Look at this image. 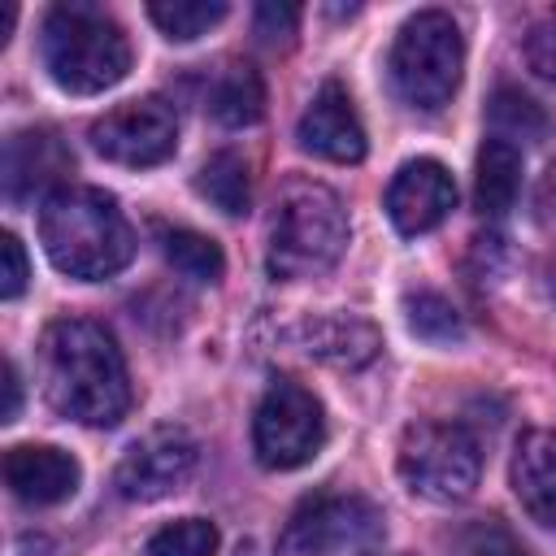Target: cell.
Instances as JSON below:
<instances>
[{"label": "cell", "instance_id": "1", "mask_svg": "<svg viewBox=\"0 0 556 556\" xmlns=\"http://www.w3.org/2000/svg\"><path fill=\"white\" fill-rule=\"evenodd\" d=\"M39 391L78 426H117L130 408L126 356L100 321L56 317L39 334Z\"/></svg>", "mask_w": 556, "mask_h": 556}, {"label": "cell", "instance_id": "2", "mask_svg": "<svg viewBox=\"0 0 556 556\" xmlns=\"http://www.w3.org/2000/svg\"><path fill=\"white\" fill-rule=\"evenodd\" d=\"M39 243L48 261L78 282L113 278L135 256V230L100 187H61L48 195L39 208Z\"/></svg>", "mask_w": 556, "mask_h": 556}, {"label": "cell", "instance_id": "3", "mask_svg": "<svg viewBox=\"0 0 556 556\" xmlns=\"http://www.w3.org/2000/svg\"><path fill=\"white\" fill-rule=\"evenodd\" d=\"M348 248V208L317 178H287L274 195L265 265L282 282L317 278L334 269Z\"/></svg>", "mask_w": 556, "mask_h": 556}, {"label": "cell", "instance_id": "4", "mask_svg": "<svg viewBox=\"0 0 556 556\" xmlns=\"http://www.w3.org/2000/svg\"><path fill=\"white\" fill-rule=\"evenodd\" d=\"M39 56L48 78L74 96H96L122 83L130 70L126 30L100 4H87V0H65L43 13Z\"/></svg>", "mask_w": 556, "mask_h": 556}, {"label": "cell", "instance_id": "5", "mask_svg": "<svg viewBox=\"0 0 556 556\" xmlns=\"http://www.w3.org/2000/svg\"><path fill=\"white\" fill-rule=\"evenodd\" d=\"M460 70H465V39L452 13L421 9L395 30L387 74L395 96L408 109H421V113L443 109L460 83Z\"/></svg>", "mask_w": 556, "mask_h": 556}, {"label": "cell", "instance_id": "6", "mask_svg": "<svg viewBox=\"0 0 556 556\" xmlns=\"http://www.w3.org/2000/svg\"><path fill=\"white\" fill-rule=\"evenodd\" d=\"M395 469L417 500L460 504L478 486L482 452L460 421H413L400 439Z\"/></svg>", "mask_w": 556, "mask_h": 556}, {"label": "cell", "instance_id": "7", "mask_svg": "<svg viewBox=\"0 0 556 556\" xmlns=\"http://www.w3.org/2000/svg\"><path fill=\"white\" fill-rule=\"evenodd\" d=\"M382 513L352 491L308 495L278 534V556H378Z\"/></svg>", "mask_w": 556, "mask_h": 556}, {"label": "cell", "instance_id": "8", "mask_svg": "<svg viewBox=\"0 0 556 556\" xmlns=\"http://www.w3.org/2000/svg\"><path fill=\"white\" fill-rule=\"evenodd\" d=\"M326 443V413L295 378H274L252 413V452L265 469H300Z\"/></svg>", "mask_w": 556, "mask_h": 556}, {"label": "cell", "instance_id": "9", "mask_svg": "<svg viewBox=\"0 0 556 556\" xmlns=\"http://www.w3.org/2000/svg\"><path fill=\"white\" fill-rule=\"evenodd\" d=\"M91 148L113 165H161L178 148V113L165 96H139L91 122Z\"/></svg>", "mask_w": 556, "mask_h": 556}, {"label": "cell", "instance_id": "10", "mask_svg": "<svg viewBox=\"0 0 556 556\" xmlns=\"http://www.w3.org/2000/svg\"><path fill=\"white\" fill-rule=\"evenodd\" d=\"M195 456L200 447L182 426H156L126 447V456L113 469V486L122 500H139V504L165 500L191 478Z\"/></svg>", "mask_w": 556, "mask_h": 556}, {"label": "cell", "instance_id": "11", "mask_svg": "<svg viewBox=\"0 0 556 556\" xmlns=\"http://www.w3.org/2000/svg\"><path fill=\"white\" fill-rule=\"evenodd\" d=\"M74 169V156L65 139L48 126H26L4 139V161H0V182L9 204H30L35 195H56L61 178Z\"/></svg>", "mask_w": 556, "mask_h": 556}, {"label": "cell", "instance_id": "12", "mask_svg": "<svg viewBox=\"0 0 556 556\" xmlns=\"http://www.w3.org/2000/svg\"><path fill=\"white\" fill-rule=\"evenodd\" d=\"M452 208H456V182H452L447 165L417 156L395 169V178L387 187V217L395 222L400 235H426Z\"/></svg>", "mask_w": 556, "mask_h": 556}, {"label": "cell", "instance_id": "13", "mask_svg": "<svg viewBox=\"0 0 556 556\" xmlns=\"http://www.w3.org/2000/svg\"><path fill=\"white\" fill-rule=\"evenodd\" d=\"M295 139L304 152L339 165H356L365 156V126L343 83H321V91L308 100V109L295 122Z\"/></svg>", "mask_w": 556, "mask_h": 556}, {"label": "cell", "instance_id": "14", "mask_svg": "<svg viewBox=\"0 0 556 556\" xmlns=\"http://www.w3.org/2000/svg\"><path fill=\"white\" fill-rule=\"evenodd\" d=\"M78 460L52 443H17L4 452V482L22 504L48 508L78 491Z\"/></svg>", "mask_w": 556, "mask_h": 556}, {"label": "cell", "instance_id": "15", "mask_svg": "<svg viewBox=\"0 0 556 556\" xmlns=\"http://www.w3.org/2000/svg\"><path fill=\"white\" fill-rule=\"evenodd\" d=\"M508 478H513V491H517L521 508L539 526L556 530V430L521 434V443L513 452Z\"/></svg>", "mask_w": 556, "mask_h": 556}, {"label": "cell", "instance_id": "16", "mask_svg": "<svg viewBox=\"0 0 556 556\" xmlns=\"http://www.w3.org/2000/svg\"><path fill=\"white\" fill-rule=\"evenodd\" d=\"M300 348L339 369H361L378 356V330L361 317H313L300 326Z\"/></svg>", "mask_w": 556, "mask_h": 556}, {"label": "cell", "instance_id": "17", "mask_svg": "<svg viewBox=\"0 0 556 556\" xmlns=\"http://www.w3.org/2000/svg\"><path fill=\"white\" fill-rule=\"evenodd\" d=\"M517 191H521V152L491 135L478 148V165H473V208L482 217H504Z\"/></svg>", "mask_w": 556, "mask_h": 556}, {"label": "cell", "instance_id": "18", "mask_svg": "<svg viewBox=\"0 0 556 556\" xmlns=\"http://www.w3.org/2000/svg\"><path fill=\"white\" fill-rule=\"evenodd\" d=\"M208 113L222 126H252L265 117V83L248 61H226L208 83Z\"/></svg>", "mask_w": 556, "mask_h": 556}, {"label": "cell", "instance_id": "19", "mask_svg": "<svg viewBox=\"0 0 556 556\" xmlns=\"http://www.w3.org/2000/svg\"><path fill=\"white\" fill-rule=\"evenodd\" d=\"M195 191L213 204V208H222L226 217H243L248 208H252V169H248V161L239 156V152H213L204 165H200V174H195Z\"/></svg>", "mask_w": 556, "mask_h": 556}, {"label": "cell", "instance_id": "20", "mask_svg": "<svg viewBox=\"0 0 556 556\" xmlns=\"http://www.w3.org/2000/svg\"><path fill=\"white\" fill-rule=\"evenodd\" d=\"M161 252L165 261L191 278V282H217L226 274V256L217 248V239L200 235V230H187V226H174V230H161Z\"/></svg>", "mask_w": 556, "mask_h": 556}, {"label": "cell", "instance_id": "21", "mask_svg": "<svg viewBox=\"0 0 556 556\" xmlns=\"http://www.w3.org/2000/svg\"><path fill=\"white\" fill-rule=\"evenodd\" d=\"M230 9L222 0H161V4H148V17L161 26L165 39H200L204 30H213Z\"/></svg>", "mask_w": 556, "mask_h": 556}, {"label": "cell", "instance_id": "22", "mask_svg": "<svg viewBox=\"0 0 556 556\" xmlns=\"http://www.w3.org/2000/svg\"><path fill=\"white\" fill-rule=\"evenodd\" d=\"M404 317H408V330L426 343H460L465 339V321L456 313L452 300L434 295V291H417L404 300Z\"/></svg>", "mask_w": 556, "mask_h": 556}, {"label": "cell", "instance_id": "23", "mask_svg": "<svg viewBox=\"0 0 556 556\" xmlns=\"http://www.w3.org/2000/svg\"><path fill=\"white\" fill-rule=\"evenodd\" d=\"M491 126H495V139H504V143L508 139H539L547 130V117L517 87H500L491 100Z\"/></svg>", "mask_w": 556, "mask_h": 556}, {"label": "cell", "instance_id": "24", "mask_svg": "<svg viewBox=\"0 0 556 556\" xmlns=\"http://www.w3.org/2000/svg\"><path fill=\"white\" fill-rule=\"evenodd\" d=\"M143 556H217V526L204 517L169 521L148 539Z\"/></svg>", "mask_w": 556, "mask_h": 556}, {"label": "cell", "instance_id": "25", "mask_svg": "<svg viewBox=\"0 0 556 556\" xmlns=\"http://www.w3.org/2000/svg\"><path fill=\"white\" fill-rule=\"evenodd\" d=\"M452 556H530V547L521 543V534L500 521V517H478L469 521L456 543H452Z\"/></svg>", "mask_w": 556, "mask_h": 556}, {"label": "cell", "instance_id": "26", "mask_svg": "<svg viewBox=\"0 0 556 556\" xmlns=\"http://www.w3.org/2000/svg\"><path fill=\"white\" fill-rule=\"evenodd\" d=\"M526 65L556 87V9L539 13L526 30Z\"/></svg>", "mask_w": 556, "mask_h": 556}, {"label": "cell", "instance_id": "27", "mask_svg": "<svg viewBox=\"0 0 556 556\" xmlns=\"http://www.w3.org/2000/svg\"><path fill=\"white\" fill-rule=\"evenodd\" d=\"M26 278H30V265H26V248L13 230L0 235V295L4 300H17L26 291Z\"/></svg>", "mask_w": 556, "mask_h": 556}, {"label": "cell", "instance_id": "28", "mask_svg": "<svg viewBox=\"0 0 556 556\" xmlns=\"http://www.w3.org/2000/svg\"><path fill=\"white\" fill-rule=\"evenodd\" d=\"M300 22V4H256V35L261 39H287Z\"/></svg>", "mask_w": 556, "mask_h": 556}, {"label": "cell", "instance_id": "29", "mask_svg": "<svg viewBox=\"0 0 556 556\" xmlns=\"http://www.w3.org/2000/svg\"><path fill=\"white\" fill-rule=\"evenodd\" d=\"M534 208H539V222L547 235H556V161L543 169L539 178V191H534Z\"/></svg>", "mask_w": 556, "mask_h": 556}, {"label": "cell", "instance_id": "30", "mask_svg": "<svg viewBox=\"0 0 556 556\" xmlns=\"http://www.w3.org/2000/svg\"><path fill=\"white\" fill-rule=\"evenodd\" d=\"M17 404H22V378H17V365L9 361L4 365V408H0V421H13Z\"/></svg>", "mask_w": 556, "mask_h": 556}]
</instances>
